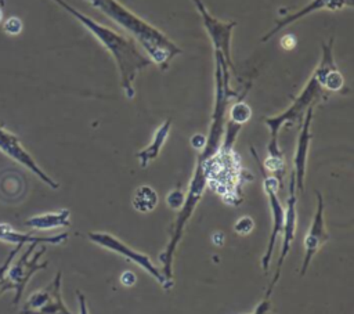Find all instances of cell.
I'll return each instance as SVG.
<instances>
[{
	"label": "cell",
	"mask_w": 354,
	"mask_h": 314,
	"mask_svg": "<svg viewBox=\"0 0 354 314\" xmlns=\"http://www.w3.org/2000/svg\"><path fill=\"white\" fill-rule=\"evenodd\" d=\"M59 7H62L68 14H71L76 21H79L98 41L100 44L111 54L113 58L119 77H120V86L126 95V98L131 100L136 94L134 90V82L137 75L152 65V61L148 58L147 54H144L138 46L136 44L134 39L127 37L109 26H105L102 24H98L88 15L80 12L71 4H68L65 0H53Z\"/></svg>",
	"instance_id": "6da1fadb"
},
{
	"label": "cell",
	"mask_w": 354,
	"mask_h": 314,
	"mask_svg": "<svg viewBox=\"0 0 354 314\" xmlns=\"http://www.w3.org/2000/svg\"><path fill=\"white\" fill-rule=\"evenodd\" d=\"M94 8L100 10L109 19L129 32L133 39L140 43L152 64L158 65L162 71L169 68L170 61L181 54V48L169 39L160 29L155 28L144 18L129 10L118 0H86Z\"/></svg>",
	"instance_id": "7a4b0ae2"
},
{
	"label": "cell",
	"mask_w": 354,
	"mask_h": 314,
	"mask_svg": "<svg viewBox=\"0 0 354 314\" xmlns=\"http://www.w3.org/2000/svg\"><path fill=\"white\" fill-rule=\"evenodd\" d=\"M333 59V37L329 39V41L322 43V54L321 59L303 86L300 94L295 98V101L281 113L264 118V123L267 124L270 130V142L267 145L268 156L277 158V156H283L282 151L279 149L278 145V136L279 131L283 126L292 124L297 119H300L306 111L310 107H314V104L321 98L324 93V73L328 66V64Z\"/></svg>",
	"instance_id": "3957f363"
},
{
	"label": "cell",
	"mask_w": 354,
	"mask_h": 314,
	"mask_svg": "<svg viewBox=\"0 0 354 314\" xmlns=\"http://www.w3.org/2000/svg\"><path fill=\"white\" fill-rule=\"evenodd\" d=\"M196 166L202 167L207 185L228 205L238 206L242 202V166L239 156L232 151H218L207 160L196 159Z\"/></svg>",
	"instance_id": "277c9868"
},
{
	"label": "cell",
	"mask_w": 354,
	"mask_h": 314,
	"mask_svg": "<svg viewBox=\"0 0 354 314\" xmlns=\"http://www.w3.org/2000/svg\"><path fill=\"white\" fill-rule=\"evenodd\" d=\"M47 252L44 245L37 248V243H28L25 252L14 259L6 274V290H14L12 304H18L22 293L30 281V278L40 270L48 266V261H40L41 256Z\"/></svg>",
	"instance_id": "5b68a950"
},
{
	"label": "cell",
	"mask_w": 354,
	"mask_h": 314,
	"mask_svg": "<svg viewBox=\"0 0 354 314\" xmlns=\"http://www.w3.org/2000/svg\"><path fill=\"white\" fill-rule=\"evenodd\" d=\"M250 152L253 155V158L257 160V165L260 167L261 176H263V185H264V191L268 199V205H270V213H271V232H270V239H268V245L266 248V252L261 257V268L263 271H268L270 263H271V257L277 245V239L282 232V227H283V219H285V207L282 206L279 196H278V188L281 187L279 181L271 176V174H266V170L263 167V163L256 152V149L253 147H250Z\"/></svg>",
	"instance_id": "8992f818"
},
{
	"label": "cell",
	"mask_w": 354,
	"mask_h": 314,
	"mask_svg": "<svg viewBox=\"0 0 354 314\" xmlns=\"http://www.w3.org/2000/svg\"><path fill=\"white\" fill-rule=\"evenodd\" d=\"M87 237L95 245H98L101 248H105V249H108L113 253H118L122 257H124L127 261H131V263L137 264L140 268L147 271L159 285H162V288L165 290H170L173 288V285H170L166 281L162 271L155 267V264L152 263L149 256H147L141 252H137L136 249L130 248L129 245H126L123 241H120L115 235H112L109 232H102V231H91V232L87 234Z\"/></svg>",
	"instance_id": "52a82bcc"
},
{
	"label": "cell",
	"mask_w": 354,
	"mask_h": 314,
	"mask_svg": "<svg viewBox=\"0 0 354 314\" xmlns=\"http://www.w3.org/2000/svg\"><path fill=\"white\" fill-rule=\"evenodd\" d=\"M62 273L58 271L51 282L44 288L35 290L25 300L21 314H72L65 306L61 295Z\"/></svg>",
	"instance_id": "ba28073f"
},
{
	"label": "cell",
	"mask_w": 354,
	"mask_h": 314,
	"mask_svg": "<svg viewBox=\"0 0 354 314\" xmlns=\"http://www.w3.org/2000/svg\"><path fill=\"white\" fill-rule=\"evenodd\" d=\"M198 12L202 17L203 26L212 40L213 51L221 53L228 68L234 69V64L231 59V36L232 30L236 26V21H220L213 17L202 0H192Z\"/></svg>",
	"instance_id": "9c48e42d"
},
{
	"label": "cell",
	"mask_w": 354,
	"mask_h": 314,
	"mask_svg": "<svg viewBox=\"0 0 354 314\" xmlns=\"http://www.w3.org/2000/svg\"><path fill=\"white\" fill-rule=\"evenodd\" d=\"M0 152H3L6 156L12 159L14 162L19 163L21 166L26 167L29 172H32L39 180H41L46 185H48L53 190H57L59 184L51 178L35 160V158L25 149L18 136L11 133L10 130L0 126Z\"/></svg>",
	"instance_id": "30bf717a"
},
{
	"label": "cell",
	"mask_w": 354,
	"mask_h": 314,
	"mask_svg": "<svg viewBox=\"0 0 354 314\" xmlns=\"http://www.w3.org/2000/svg\"><path fill=\"white\" fill-rule=\"evenodd\" d=\"M296 183H295V176L293 173H290L289 177V195H288V201H286V207H285V219H283V227H282V243H281V252H279V257L277 261V270L275 274L272 277L271 284L268 285V289L266 292V296L270 297L272 293V289L275 288V285L279 281L281 273H282V266L285 263V259L290 250L292 242L295 239V234H296V225H297V210H296Z\"/></svg>",
	"instance_id": "8fae6325"
},
{
	"label": "cell",
	"mask_w": 354,
	"mask_h": 314,
	"mask_svg": "<svg viewBox=\"0 0 354 314\" xmlns=\"http://www.w3.org/2000/svg\"><path fill=\"white\" fill-rule=\"evenodd\" d=\"M317 194V209L313 219V223L303 239V249H304V259L300 267V277H304L313 257L317 255V252L330 239L329 232L325 227V205H324V196L321 192L315 191Z\"/></svg>",
	"instance_id": "7c38bea8"
},
{
	"label": "cell",
	"mask_w": 354,
	"mask_h": 314,
	"mask_svg": "<svg viewBox=\"0 0 354 314\" xmlns=\"http://www.w3.org/2000/svg\"><path fill=\"white\" fill-rule=\"evenodd\" d=\"M313 113H314V107H310L303 118L301 129L297 136L296 141V149H295V156H293V176H295V183H296V190L300 192L304 191V176H306V165H307V158H308V148L311 142V122H313Z\"/></svg>",
	"instance_id": "4fadbf2b"
},
{
	"label": "cell",
	"mask_w": 354,
	"mask_h": 314,
	"mask_svg": "<svg viewBox=\"0 0 354 314\" xmlns=\"http://www.w3.org/2000/svg\"><path fill=\"white\" fill-rule=\"evenodd\" d=\"M343 7H353V0H311L308 4H306L304 7H301L300 10L288 14L286 17H283L282 19L275 21V25L270 29V32H267L263 37L261 41H267L270 40L277 32H279L281 29H283L285 26L304 18L308 14H313L315 11L319 10H329V11H337L342 10Z\"/></svg>",
	"instance_id": "5bb4252c"
},
{
	"label": "cell",
	"mask_w": 354,
	"mask_h": 314,
	"mask_svg": "<svg viewBox=\"0 0 354 314\" xmlns=\"http://www.w3.org/2000/svg\"><path fill=\"white\" fill-rule=\"evenodd\" d=\"M225 113V124H224V136L220 148L224 151H232L235 140L245 123L252 116L250 107L243 100H236Z\"/></svg>",
	"instance_id": "9a60e30c"
},
{
	"label": "cell",
	"mask_w": 354,
	"mask_h": 314,
	"mask_svg": "<svg viewBox=\"0 0 354 314\" xmlns=\"http://www.w3.org/2000/svg\"><path fill=\"white\" fill-rule=\"evenodd\" d=\"M68 232H61L51 237H37L33 234L21 232L12 228L8 223H0V241L12 243V245H24V243H50V245H61L66 242Z\"/></svg>",
	"instance_id": "2e32d148"
},
{
	"label": "cell",
	"mask_w": 354,
	"mask_h": 314,
	"mask_svg": "<svg viewBox=\"0 0 354 314\" xmlns=\"http://www.w3.org/2000/svg\"><path fill=\"white\" fill-rule=\"evenodd\" d=\"M24 224L30 230H36V231H48V230L69 227L71 212L69 209H59L55 212L36 214L26 219Z\"/></svg>",
	"instance_id": "e0dca14e"
},
{
	"label": "cell",
	"mask_w": 354,
	"mask_h": 314,
	"mask_svg": "<svg viewBox=\"0 0 354 314\" xmlns=\"http://www.w3.org/2000/svg\"><path fill=\"white\" fill-rule=\"evenodd\" d=\"M170 129H171V119L163 120L160 123V126L156 129V131L153 133L151 142L145 148H142L141 151L137 152V159H138L141 167H147L152 160H155L159 156V154L169 137Z\"/></svg>",
	"instance_id": "ac0fdd59"
},
{
	"label": "cell",
	"mask_w": 354,
	"mask_h": 314,
	"mask_svg": "<svg viewBox=\"0 0 354 314\" xmlns=\"http://www.w3.org/2000/svg\"><path fill=\"white\" fill-rule=\"evenodd\" d=\"M158 194L149 185H140L136 188L131 203L133 207L140 213H149L158 205Z\"/></svg>",
	"instance_id": "d6986e66"
},
{
	"label": "cell",
	"mask_w": 354,
	"mask_h": 314,
	"mask_svg": "<svg viewBox=\"0 0 354 314\" xmlns=\"http://www.w3.org/2000/svg\"><path fill=\"white\" fill-rule=\"evenodd\" d=\"M22 248V245H15L7 255V257L4 259V261L0 264V293L6 292V274H7V270L11 264V261L15 259L17 253L19 252V249Z\"/></svg>",
	"instance_id": "ffe728a7"
},
{
	"label": "cell",
	"mask_w": 354,
	"mask_h": 314,
	"mask_svg": "<svg viewBox=\"0 0 354 314\" xmlns=\"http://www.w3.org/2000/svg\"><path fill=\"white\" fill-rule=\"evenodd\" d=\"M253 228H254V220L250 216H242L234 224V231L241 237L250 234Z\"/></svg>",
	"instance_id": "44dd1931"
},
{
	"label": "cell",
	"mask_w": 354,
	"mask_h": 314,
	"mask_svg": "<svg viewBox=\"0 0 354 314\" xmlns=\"http://www.w3.org/2000/svg\"><path fill=\"white\" fill-rule=\"evenodd\" d=\"M22 28H24V24L18 17H10L3 24V30L11 36L19 35L22 32Z\"/></svg>",
	"instance_id": "7402d4cb"
},
{
	"label": "cell",
	"mask_w": 354,
	"mask_h": 314,
	"mask_svg": "<svg viewBox=\"0 0 354 314\" xmlns=\"http://www.w3.org/2000/svg\"><path fill=\"white\" fill-rule=\"evenodd\" d=\"M184 199H185V194H183V191L177 188L171 190L166 196V202L171 209H180L184 203Z\"/></svg>",
	"instance_id": "603a6c76"
},
{
	"label": "cell",
	"mask_w": 354,
	"mask_h": 314,
	"mask_svg": "<svg viewBox=\"0 0 354 314\" xmlns=\"http://www.w3.org/2000/svg\"><path fill=\"white\" fill-rule=\"evenodd\" d=\"M205 144H206V136L196 133V134H194V136L191 137V145H192L195 149L201 151V149L205 147Z\"/></svg>",
	"instance_id": "cb8c5ba5"
},
{
	"label": "cell",
	"mask_w": 354,
	"mask_h": 314,
	"mask_svg": "<svg viewBox=\"0 0 354 314\" xmlns=\"http://www.w3.org/2000/svg\"><path fill=\"white\" fill-rule=\"evenodd\" d=\"M136 281H137V277L131 271H124L120 275V284L124 285V286H133L136 284Z\"/></svg>",
	"instance_id": "d4e9b609"
},
{
	"label": "cell",
	"mask_w": 354,
	"mask_h": 314,
	"mask_svg": "<svg viewBox=\"0 0 354 314\" xmlns=\"http://www.w3.org/2000/svg\"><path fill=\"white\" fill-rule=\"evenodd\" d=\"M268 310H270V297L264 296V299L257 304L254 311H252L250 314H268Z\"/></svg>",
	"instance_id": "484cf974"
},
{
	"label": "cell",
	"mask_w": 354,
	"mask_h": 314,
	"mask_svg": "<svg viewBox=\"0 0 354 314\" xmlns=\"http://www.w3.org/2000/svg\"><path fill=\"white\" fill-rule=\"evenodd\" d=\"M296 43H297L296 36L292 35V33H288V35H285V36L281 39V44H282V47L286 48V50L293 48V47L296 46Z\"/></svg>",
	"instance_id": "4316f807"
},
{
	"label": "cell",
	"mask_w": 354,
	"mask_h": 314,
	"mask_svg": "<svg viewBox=\"0 0 354 314\" xmlns=\"http://www.w3.org/2000/svg\"><path fill=\"white\" fill-rule=\"evenodd\" d=\"M76 296H77V302H79V314H88L86 296L80 290H76Z\"/></svg>",
	"instance_id": "83f0119b"
},
{
	"label": "cell",
	"mask_w": 354,
	"mask_h": 314,
	"mask_svg": "<svg viewBox=\"0 0 354 314\" xmlns=\"http://www.w3.org/2000/svg\"><path fill=\"white\" fill-rule=\"evenodd\" d=\"M1 21H3V10L0 8V22H1Z\"/></svg>",
	"instance_id": "f1b7e54d"
}]
</instances>
